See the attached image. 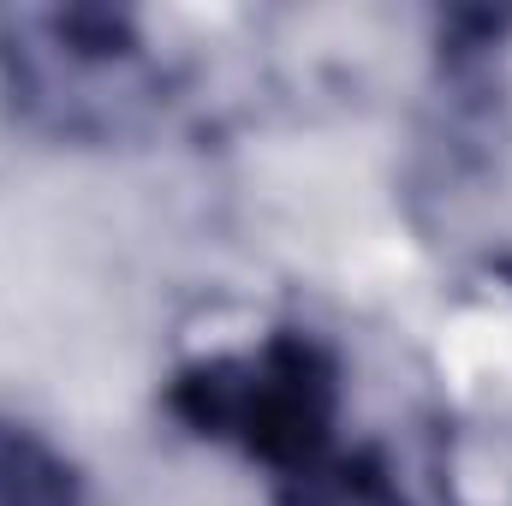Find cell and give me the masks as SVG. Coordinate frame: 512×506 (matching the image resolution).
Returning <instances> with one entry per match:
<instances>
[{
  "label": "cell",
  "mask_w": 512,
  "mask_h": 506,
  "mask_svg": "<svg viewBox=\"0 0 512 506\" xmlns=\"http://www.w3.org/2000/svg\"><path fill=\"white\" fill-rule=\"evenodd\" d=\"M173 411L197 435L233 441L286 483L334 453L340 370L310 334H274L256 352L185 370L173 381Z\"/></svg>",
  "instance_id": "6da1fadb"
},
{
  "label": "cell",
  "mask_w": 512,
  "mask_h": 506,
  "mask_svg": "<svg viewBox=\"0 0 512 506\" xmlns=\"http://www.w3.org/2000/svg\"><path fill=\"white\" fill-rule=\"evenodd\" d=\"M0 60L12 72L18 108L66 137L120 131L155 96L149 54L120 12H18Z\"/></svg>",
  "instance_id": "7a4b0ae2"
},
{
  "label": "cell",
  "mask_w": 512,
  "mask_h": 506,
  "mask_svg": "<svg viewBox=\"0 0 512 506\" xmlns=\"http://www.w3.org/2000/svg\"><path fill=\"white\" fill-rule=\"evenodd\" d=\"M84 483L36 429L0 417V506H78Z\"/></svg>",
  "instance_id": "3957f363"
},
{
  "label": "cell",
  "mask_w": 512,
  "mask_h": 506,
  "mask_svg": "<svg viewBox=\"0 0 512 506\" xmlns=\"http://www.w3.org/2000/svg\"><path fill=\"white\" fill-rule=\"evenodd\" d=\"M280 506H405V495L376 453H328L280 483Z\"/></svg>",
  "instance_id": "277c9868"
}]
</instances>
